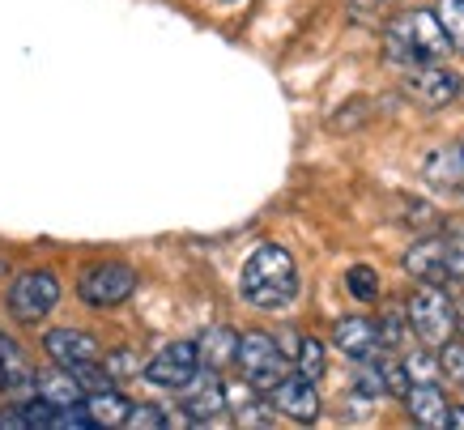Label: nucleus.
<instances>
[{"label":"nucleus","mask_w":464,"mask_h":430,"mask_svg":"<svg viewBox=\"0 0 464 430\" xmlns=\"http://www.w3.org/2000/svg\"><path fill=\"white\" fill-rule=\"evenodd\" d=\"M239 294H243V303H252L256 311H285L298 298L295 256L285 248H277V243L256 248L239 273Z\"/></svg>","instance_id":"1"},{"label":"nucleus","mask_w":464,"mask_h":430,"mask_svg":"<svg viewBox=\"0 0 464 430\" xmlns=\"http://www.w3.org/2000/svg\"><path fill=\"white\" fill-rule=\"evenodd\" d=\"M451 52V39L439 14H426V9H409V14L392 17L388 26V56L401 64V69H413V64H439V60Z\"/></svg>","instance_id":"2"},{"label":"nucleus","mask_w":464,"mask_h":430,"mask_svg":"<svg viewBox=\"0 0 464 430\" xmlns=\"http://www.w3.org/2000/svg\"><path fill=\"white\" fill-rule=\"evenodd\" d=\"M405 316H409V333L418 337L426 349H439L443 341H451V337H456V324H460L451 298L439 290V286H430V281H422V290L409 294Z\"/></svg>","instance_id":"3"},{"label":"nucleus","mask_w":464,"mask_h":430,"mask_svg":"<svg viewBox=\"0 0 464 430\" xmlns=\"http://www.w3.org/2000/svg\"><path fill=\"white\" fill-rule=\"evenodd\" d=\"M239 371L252 392H273L285 379V349L268 333H243L239 337Z\"/></svg>","instance_id":"4"},{"label":"nucleus","mask_w":464,"mask_h":430,"mask_svg":"<svg viewBox=\"0 0 464 430\" xmlns=\"http://www.w3.org/2000/svg\"><path fill=\"white\" fill-rule=\"evenodd\" d=\"M9 316L17 324H39L56 311L60 303V281L56 273H47V269H30V273H17L14 286H9Z\"/></svg>","instance_id":"5"},{"label":"nucleus","mask_w":464,"mask_h":430,"mask_svg":"<svg viewBox=\"0 0 464 430\" xmlns=\"http://www.w3.org/2000/svg\"><path fill=\"white\" fill-rule=\"evenodd\" d=\"M132 290H137V273L128 269V264H90L82 273V281H77V294H82L85 307H94V311H107V307H120L132 298Z\"/></svg>","instance_id":"6"},{"label":"nucleus","mask_w":464,"mask_h":430,"mask_svg":"<svg viewBox=\"0 0 464 430\" xmlns=\"http://www.w3.org/2000/svg\"><path fill=\"white\" fill-rule=\"evenodd\" d=\"M200 346L197 341H175V346L158 349L154 358L145 362V379L158 384V388H170V392H183L192 379L200 375Z\"/></svg>","instance_id":"7"},{"label":"nucleus","mask_w":464,"mask_h":430,"mask_svg":"<svg viewBox=\"0 0 464 430\" xmlns=\"http://www.w3.org/2000/svg\"><path fill=\"white\" fill-rule=\"evenodd\" d=\"M405 90L422 107H448L451 98L460 94V77L451 69H439V64H413L405 73Z\"/></svg>","instance_id":"8"},{"label":"nucleus","mask_w":464,"mask_h":430,"mask_svg":"<svg viewBox=\"0 0 464 430\" xmlns=\"http://www.w3.org/2000/svg\"><path fill=\"white\" fill-rule=\"evenodd\" d=\"M226 405H230V392H226V384L218 375H197V379L183 388V417L197 422V426L218 422Z\"/></svg>","instance_id":"9"},{"label":"nucleus","mask_w":464,"mask_h":430,"mask_svg":"<svg viewBox=\"0 0 464 430\" xmlns=\"http://www.w3.org/2000/svg\"><path fill=\"white\" fill-rule=\"evenodd\" d=\"M333 341H337V349L345 354V358H375L383 346V337H380V324L375 319H366V316H345L337 319V328H333Z\"/></svg>","instance_id":"10"},{"label":"nucleus","mask_w":464,"mask_h":430,"mask_svg":"<svg viewBox=\"0 0 464 430\" xmlns=\"http://www.w3.org/2000/svg\"><path fill=\"white\" fill-rule=\"evenodd\" d=\"M273 405H277L285 417H295V422H315V417H320L315 379H307V375H285L282 384L273 388Z\"/></svg>","instance_id":"11"},{"label":"nucleus","mask_w":464,"mask_h":430,"mask_svg":"<svg viewBox=\"0 0 464 430\" xmlns=\"http://www.w3.org/2000/svg\"><path fill=\"white\" fill-rule=\"evenodd\" d=\"M43 349H47V358L60 362V366H85V362H99V341L82 328H52V333L43 337Z\"/></svg>","instance_id":"12"},{"label":"nucleus","mask_w":464,"mask_h":430,"mask_svg":"<svg viewBox=\"0 0 464 430\" xmlns=\"http://www.w3.org/2000/svg\"><path fill=\"white\" fill-rule=\"evenodd\" d=\"M405 273H413L418 281H430V286H443V281L451 278L448 273V243H439V239H418V243L405 251Z\"/></svg>","instance_id":"13"},{"label":"nucleus","mask_w":464,"mask_h":430,"mask_svg":"<svg viewBox=\"0 0 464 430\" xmlns=\"http://www.w3.org/2000/svg\"><path fill=\"white\" fill-rule=\"evenodd\" d=\"M405 405H409V417L418 422V426H448V417H451V405L448 396L435 388V384H413V388L405 392Z\"/></svg>","instance_id":"14"},{"label":"nucleus","mask_w":464,"mask_h":430,"mask_svg":"<svg viewBox=\"0 0 464 430\" xmlns=\"http://www.w3.org/2000/svg\"><path fill=\"white\" fill-rule=\"evenodd\" d=\"M426 180L435 188H464V145H443V150L426 153Z\"/></svg>","instance_id":"15"},{"label":"nucleus","mask_w":464,"mask_h":430,"mask_svg":"<svg viewBox=\"0 0 464 430\" xmlns=\"http://www.w3.org/2000/svg\"><path fill=\"white\" fill-rule=\"evenodd\" d=\"M39 396L43 401H52L56 409H69V405H85V388L77 384V375L69 366H60L56 371H39Z\"/></svg>","instance_id":"16"},{"label":"nucleus","mask_w":464,"mask_h":430,"mask_svg":"<svg viewBox=\"0 0 464 430\" xmlns=\"http://www.w3.org/2000/svg\"><path fill=\"white\" fill-rule=\"evenodd\" d=\"M85 414L94 417V426H128L132 401H128V396H120L115 388L90 392V396H85Z\"/></svg>","instance_id":"17"},{"label":"nucleus","mask_w":464,"mask_h":430,"mask_svg":"<svg viewBox=\"0 0 464 430\" xmlns=\"http://www.w3.org/2000/svg\"><path fill=\"white\" fill-rule=\"evenodd\" d=\"M200 346V362L209 366V371H222V366H230V362L239 358V337L230 333V328H209V333L197 341Z\"/></svg>","instance_id":"18"},{"label":"nucleus","mask_w":464,"mask_h":430,"mask_svg":"<svg viewBox=\"0 0 464 430\" xmlns=\"http://www.w3.org/2000/svg\"><path fill=\"white\" fill-rule=\"evenodd\" d=\"M290 354L298 362V375H307V379H320L324 366H328V354H324V346L315 337H298L295 346H290Z\"/></svg>","instance_id":"19"},{"label":"nucleus","mask_w":464,"mask_h":430,"mask_svg":"<svg viewBox=\"0 0 464 430\" xmlns=\"http://www.w3.org/2000/svg\"><path fill=\"white\" fill-rule=\"evenodd\" d=\"M345 286L358 303H375L380 298V273L371 269V264H353L350 273H345Z\"/></svg>","instance_id":"20"},{"label":"nucleus","mask_w":464,"mask_h":430,"mask_svg":"<svg viewBox=\"0 0 464 430\" xmlns=\"http://www.w3.org/2000/svg\"><path fill=\"white\" fill-rule=\"evenodd\" d=\"M439 22L448 30V39L456 52H464V0H439Z\"/></svg>","instance_id":"21"},{"label":"nucleus","mask_w":464,"mask_h":430,"mask_svg":"<svg viewBox=\"0 0 464 430\" xmlns=\"http://www.w3.org/2000/svg\"><path fill=\"white\" fill-rule=\"evenodd\" d=\"M439 375H448V379H464V341H443L439 346Z\"/></svg>","instance_id":"22"},{"label":"nucleus","mask_w":464,"mask_h":430,"mask_svg":"<svg viewBox=\"0 0 464 430\" xmlns=\"http://www.w3.org/2000/svg\"><path fill=\"white\" fill-rule=\"evenodd\" d=\"M128 426H132V430H162V426H170V417L162 414L158 405H132Z\"/></svg>","instance_id":"23"},{"label":"nucleus","mask_w":464,"mask_h":430,"mask_svg":"<svg viewBox=\"0 0 464 430\" xmlns=\"http://www.w3.org/2000/svg\"><path fill=\"white\" fill-rule=\"evenodd\" d=\"M405 371H409V379H413V384H435L439 354H435V358H430V354H422V349H418V354H409V358H405Z\"/></svg>","instance_id":"24"},{"label":"nucleus","mask_w":464,"mask_h":430,"mask_svg":"<svg viewBox=\"0 0 464 430\" xmlns=\"http://www.w3.org/2000/svg\"><path fill=\"white\" fill-rule=\"evenodd\" d=\"M107 371H111L115 379H132V375H141V362L132 358L128 349H120V354H107Z\"/></svg>","instance_id":"25"},{"label":"nucleus","mask_w":464,"mask_h":430,"mask_svg":"<svg viewBox=\"0 0 464 430\" xmlns=\"http://www.w3.org/2000/svg\"><path fill=\"white\" fill-rule=\"evenodd\" d=\"M405 324H409V316H388L380 324V337H383V346L392 349V346H405Z\"/></svg>","instance_id":"26"},{"label":"nucleus","mask_w":464,"mask_h":430,"mask_svg":"<svg viewBox=\"0 0 464 430\" xmlns=\"http://www.w3.org/2000/svg\"><path fill=\"white\" fill-rule=\"evenodd\" d=\"M448 273L464 281V235H456V239L448 243Z\"/></svg>","instance_id":"27"},{"label":"nucleus","mask_w":464,"mask_h":430,"mask_svg":"<svg viewBox=\"0 0 464 430\" xmlns=\"http://www.w3.org/2000/svg\"><path fill=\"white\" fill-rule=\"evenodd\" d=\"M448 426H451V430H464V409H451V417H448Z\"/></svg>","instance_id":"28"},{"label":"nucleus","mask_w":464,"mask_h":430,"mask_svg":"<svg viewBox=\"0 0 464 430\" xmlns=\"http://www.w3.org/2000/svg\"><path fill=\"white\" fill-rule=\"evenodd\" d=\"M5 384H9V379H5V366H0V388H5Z\"/></svg>","instance_id":"29"},{"label":"nucleus","mask_w":464,"mask_h":430,"mask_svg":"<svg viewBox=\"0 0 464 430\" xmlns=\"http://www.w3.org/2000/svg\"><path fill=\"white\" fill-rule=\"evenodd\" d=\"M460 328H464V316H460Z\"/></svg>","instance_id":"30"},{"label":"nucleus","mask_w":464,"mask_h":430,"mask_svg":"<svg viewBox=\"0 0 464 430\" xmlns=\"http://www.w3.org/2000/svg\"><path fill=\"white\" fill-rule=\"evenodd\" d=\"M460 145H464V141H460Z\"/></svg>","instance_id":"31"}]
</instances>
